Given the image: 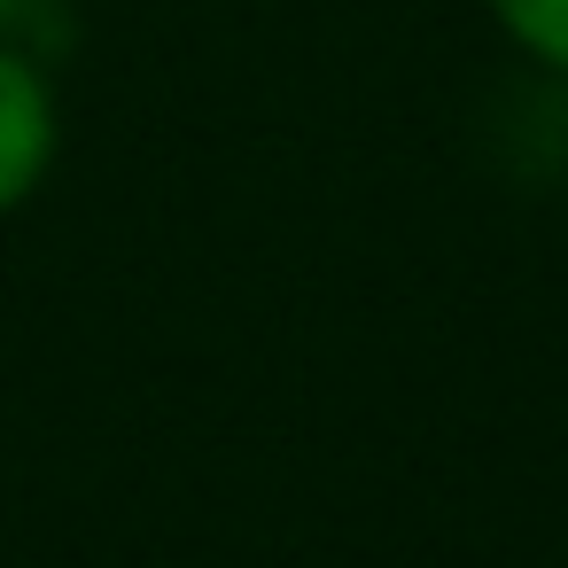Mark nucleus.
<instances>
[{
  "mask_svg": "<svg viewBox=\"0 0 568 568\" xmlns=\"http://www.w3.org/2000/svg\"><path fill=\"white\" fill-rule=\"evenodd\" d=\"M490 17L506 24V40L521 55H537L545 71L568 79V0H490Z\"/></svg>",
  "mask_w": 568,
  "mask_h": 568,
  "instance_id": "obj_2",
  "label": "nucleus"
},
{
  "mask_svg": "<svg viewBox=\"0 0 568 568\" xmlns=\"http://www.w3.org/2000/svg\"><path fill=\"white\" fill-rule=\"evenodd\" d=\"M55 87L32 55L0 48V219L17 203H32V187L55 164Z\"/></svg>",
  "mask_w": 568,
  "mask_h": 568,
  "instance_id": "obj_1",
  "label": "nucleus"
},
{
  "mask_svg": "<svg viewBox=\"0 0 568 568\" xmlns=\"http://www.w3.org/2000/svg\"><path fill=\"white\" fill-rule=\"evenodd\" d=\"M55 0H0V32H24L32 17H48Z\"/></svg>",
  "mask_w": 568,
  "mask_h": 568,
  "instance_id": "obj_3",
  "label": "nucleus"
}]
</instances>
